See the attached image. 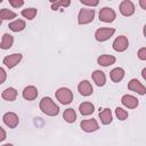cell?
Here are the masks:
<instances>
[{
  "mask_svg": "<svg viewBox=\"0 0 146 146\" xmlns=\"http://www.w3.org/2000/svg\"><path fill=\"white\" fill-rule=\"evenodd\" d=\"M110 76L113 82H120L124 78V70L122 67H115L110 72Z\"/></svg>",
  "mask_w": 146,
  "mask_h": 146,
  "instance_id": "obj_19",
  "label": "cell"
},
{
  "mask_svg": "<svg viewBox=\"0 0 146 146\" xmlns=\"http://www.w3.org/2000/svg\"><path fill=\"white\" fill-rule=\"evenodd\" d=\"M141 76H143L144 80H146V68H143V71H141Z\"/></svg>",
  "mask_w": 146,
  "mask_h": 146,
  "instance_id": "obj_34",
  "label": "cell"
},
{
  "mask_svg": "<svg viewBox=\"0 0 146 146\" xmlns=\"http://www.w3.org/2000/svg\"><path fill=\"white\" fill-rule=\"evenodd\" d=\"M138 58L140 60H146V48L143 47L138 50Z\"/></svg>",
  "mask_w": 146,
  "mask_h": 146,
  "instance_id": "obj_29",
  "label": "cell"
},
{
  "mask_svg": "<svg viewBox=\"0 0 146 146\" xmlns=\"http://www.w3.org/2000/svg\"><path fill=\"white\" fill-rule=\"evenodd\" d=\"M121 103L128 108H136L139 104L138 99L132 95H123L121 98Z\"/></svg>",
  "mask_w": 146,
  "mask_h": 146,
  "instance_id": "obj_13",
  "label": "cell"
},
{
  "mask_svg": "<svg viewBox=\"0 0 146 146\" xmlns=\"http://www.w3.org/2000/svg\"><path fill=\"white\" fill-rule=\"evenodd\" d=\"M99 117H100V121L103 124H110L113 120V116H112V112L110 108H104L102 112H99Z\"/></svg>",
  "mask_w": 146,
  "mask_h": 146,
  "instance_id": "obj_22",
  "label": "cell"
},
{
  "mask_svg": "<svg viewBox=\"0 0 146 146\" xmlns=\"http://www.w3.org/2000/svg\"><path fill=\"white\" fill-rule=\"evenodd\" d=\"M56 98L57 100H59L60 104L67 105L73 100V92L71 91V89L62 87L56 91Z\"/></svg>",
  "mask_w": 146,
  "mask_h": 146,
  "instance_id": "obj_3",
  "label": "cell"
},
{
  "mask_svg": "<svg viewBox=\"0 0 146 146\" xmlns=\"http://www.w3.org/2000/svg\"><path fill=\"white\" fill-rule=\"evenodd\" d=\"M140 6H141L143 9H146V2H145V0H140Z\"/></svg>",
  "mask_w": 146,
  "mask_h": 146,
  "instance_id": "obj_33",
  "label": "cell"
},
{
  "mask_svg": "<svg viewBox=\"0 0 146 146\" xmlns=\"http://www.w3.org/2000/svg\"><path fill=\"white\" fill-rule=\"evenodd\" d=\"M6 79H7V73L2 67H0V84H2L6 81Z\"/></svg>",
  "mask_w": 146,
  "mask_h": 146,
  "instance_id": "obj_31",
  "label": "cell"
},
{
  "mask_svg": "<svg viewBox=\"0 0 146 146\" xmlns=\"http://www.w3.org/2000/svg\"><path fill=\"white\" fill-rule=\"evenodd\" d=\"M116 18L115 11L110 7H104L99 11V21L104 23H112Z\"/></svg>",
  "mask_w": 146,
  "mask_h": 146,
  "instance_id": "obj_5",
  "label": "cell"
},
{
  "mask_svg": "<svg viewBox=\"0 0 146 146\" xmlns=\"http://www.w3.org/2000/svg\"><path fill=\"white\" fill-rule=\"evenodd\" d=\"M114 33H115V30L112 27H100L95 32V38L97 41L104 42L108 40L111 36H113Z\"/></svg>",
  "mask_w": 146,
  "mask_h": 146,
  "instance_id": "obj_4",
  "label": "cell"
},
{
  "mask_svg": "<svg viewBox=\"0 0 146 146\" xmlns=\"http://www.w3.org/2000/svg\"><path fill=\"white\" fill-rule=\"evenodd\" d=\"M79 111H80L81 115H83V116H88V115H90V114L94 113V111H95V106H94V104L90 103V102H84V103L80 104V106H79Z\"/></svg>",
  "mask_w": 146,
  "mask_h": 146,
  "instance_id": "obj_17",
  "label": "cell"
},
{
  "mask_svg": "<svg viewBox=\"0 0 146 146\" xmlns=\"http://www.w3.org/2000/svg\"><path fill=\"white\" fill-rule=\"evenodd\" d=\"M1 97L7 102H14L17 97V90L13 87H8L2 91Z\"/></svg>",
  "mask_w": 146,
  "mask_h": 146,
  "instance_id": "obj_16",
  "label": "cell"
},
{
  "mask_svg": "<svg viewBox=\"0 0 146 146\" xmlns=\"http://www.w3.org/2000/svg\"><path fill=\"white\" fill-rule=\"evenodd\" d=\"M9 3L14 7V8H19L24 5V1L23 0H9Z\"/></svg>",
  "mask_w": 146,
  "mask_h": 146,
  "instance_id": "obj_28",
  "label": "cell"
},
{
  "mask_svg": "<svg viewBox=\"0 0 146 146\" xmlns=\"http://www.w3.org/2000/svg\"><path fill=\"white\" fill-rule=\"evenodd\" d=\"M115 115H116V117L119 119V120H121V121H124V120H127L128 119V112L125 111V110H123L122 107H116L115 108Z\"/></svg>",
  "mask_w": 146,
  "mask_h": 146,
  "instance_id": "obj_27",
  "label": "cell"
},
{
  "mask_svg": "<svg viewBox=\"0 0 146 146\" xmlns=\"http://www.w3.org/2000/svg\"><path fill=\"white\" fill-rule=\"evenodd\" d=\"M92 80H94V82H95L98 87H103V86H105V83H106V75H105V73H104L103 71L96 70V71H94V73H92Z\"/></svg>",
  "mask_w": 146,
  "mask_h": 146,
  "instance_id": "obj_15",
  "label": "cell"
},
{
  "mask_svg": "<svg viewBox=\"0 0 146 146\" xmlns=\"http://www.w3.org/2000/svg\"><path fill=\"white\" fill-rule=\"evenodd\" d=\"M39 107H40L42 113H44L46 115H49V116H56L59 113L58 105L55 104V102L50 97H43L40 100Z\"/></svg>",
  "mask_w": 146,
  "mask_h": 146,
  "instance_id": "obj_1",
  "label": "cell"
},
{
  "mask_svg": "<svg viewBox=\"0 0 146 146\" xmlns=\"http://www.w3.org/2000/svg\"><path fill=\"white\" fill-rule=\"evenodd\" d=\"M1 24H2V21H1V19H0V25H1Z\"/></svg>",
  "mask_w": 146,
  "mask_h": 146,
  "instance_id": "obj_36",
  "label": "cell"
},
{
  "mask_svg": "<svg viewBox=\"0 0 146 146\" xmlns=\"http://www.w3.org/2000/svg\"><path fill=\"white\" fill-rule=\"evenodd\" d=\"M16 16H17L16 13H14V11L7 9V8H2V9L0 10V19H1V21H2V19H5V21H9V19L15 18Z\"/></svg>",
  "mask_w": 146,
  "mask_h": 146,
  "instance_id": "obj_25",
  "label": "cell"
},
{
  "mask_svg": "<svg viewBox=\"0 0 146 146\" xmlns=\"http://www.w3.org/2000/svg\"><path fill=\"white\" fill-rule=\"evenodd\" d=\"M2 121L10 129L16 128L18 125V123H19L18 115L16 113H14V112H7V113H5L3 116H2Z\"/></svg>",
  "mask_w": 146,
  "mask_h": 146,
  "instance_id": "obj_6",
  "label": "cell"
},
{
  "mask_svg": "<svg viewBox=\"0 0 146 146\" xmlns=\"http://www.w3.org/2000/svg\"><path fill=\"white\" fill-rule=\"evenodd\" d=\"M78 91L82 96H90L94 92V89H92L91 83L88 80H82L78 86Z\"/></svg>",
  "mask_w": 146,
  "mask_h": 146,
  "instance_id": "obj_12",
  "label": "cell"
},
{
  "mask_svg": "<svg viewBox=\"0 0 146 146\" xmlns=\"http://www.w3.org/2000/svg\"><path fill=\"white\" fill-rule=\"evenodd\" d=\"M94 18H95V9L82 8L78 15V23L80 25H86V24L91 23L94 21Z\"/></svg>",
  "mask_w": 146,
  "mask_h": 146,
  "instance_id": "obj_2",
  "label": "cell"
},
{
  "mask_svg": "<svg viewBox=\"0 0 146 146\" xmlns=\"http://www.w3.org/2000/svg\"><path fill=\"white\" fill-rule=\"evenodd\" d=\"M22 55L21 54H13V55H8L3 58V64L8 67V68H13L15 67L21 60H22Z\"/></svg>",
  "mask_w": 146,
  "mask_h": 146,
  "instance_id": "obj_11",
  "label": "cell"
},
{
  "mask_svg": "<svg viewBox=\"0 0 146 146\" xmlns=\"http://www.w3.org/2000/svg\"><path fill=\"white\" fill-rule=\"evenodd\" d=\"M82 5H86V6H90V7H96L99 2H98V0H91V1H88V0H81L80 1Z\"/></svg>",
  "mask_w": 146,
  "mask_h": 146,
  "instance_id": "obj_30",
  "label": "cell"
},
{
  "mask_svg": "<svg viewBox=\"0 0 146 146\" xmlns=\"http://www.w3.org/2000/svg\"><path fill=\"white\" fill-rule=\"evenodd\" d=\"M6 137H7V135H6L5 129L2 127H0V141H3L6 139Z\"/></svg>",
  "mask_w": 146,
  "mask_h": 146,
  "instance_id": "obj_32",
  "label": "cell"
},
{
  "mask_svg": "<svg viewBox=\"0 0 146 146\" xmlns=\"http://www.w3.org/2000/svg\"><path fill=\"white\" fill-rule=\"evenodd\" d=\"M14 43V36L11 34H8V33H5L2 35V40H1V43H0V48L3 49V50H7L9 48H11Z\"/></svg>",
  "mask_w": 146,
  "mask_h": 146,
  "instance_id": "obj_20",
  "label": "cell"
},
{
  "mask_svg": "<svg viewBox=\"0 0 146 146\" xmlns=\"http://www.w3.org/2000/svg\"><path fill=\"white\" fill-rule=\"evenodd\" d=\"M120 13L125 16V17H129L131 15H133L135 13V5L132 1L130 0H123L121 3H120Z\"/></svg>",
  "mask_w": 146,
  "mask_h": 146,
  "instance_id": "obj_8",
  "label": "cell"
},
{
  "mask_svg": "<svg viewBox=\"0 0 146 146\" xmlns=\"http://www.w3.org/2000/svg\"><path fill=\"white\" fill-rule=\"evenodd\" d=\"M23 97L26 100H34L38 97V89L34 86H27L23 90Z\"/></svg>",
  "mask_w": 146,
  "mask_h": 146,
  "instance_id": "obj_14",
  "label": "cell"
},
{
  "mask_svg": "<svg viewBox=\"0 0 146 146\" xmlns=\"http://www.w3.org/2000/svg\"><path fill=\"white\" fill-rule=\"evenodd\" d=\"M116 58L112 55H100L98 58H97V63L102 66H110V65H113L115 63Z\"/></svg>",
  "mask_w": 146,
  "mask_h": 146,
  "instance_id": "obj_18",
  "label": "cell"
},
{
  "mask_svg": "<svg viewBox=\"0 0 146 146\" xmlns=\"http://www.w3.org/2000/svg\"><path fill=\"white\" fill-rule=\"evenodd\" d=\"M71 5L70 0H60V1H51V9L52 10H57L59 7H68Z\"/></svg>",
  "mask_w": 146,
  "mask_h": 146,
  "instance_id": "obj_26",
  "label": "cell"
},
{
  "mask_svg": "<svg viewBox=\"0 0 146 146\" xmlns=\"http://www.w3.org/2000/svg\"><path fill=\"white\" fill-rule=\"evenodd\" d=\"M25 26H26V23L23 19H16V21L9 23V25H8V27L13 32H21V31H23L25 29Z\"/></svg>",
  "mask_w": 146,
  "mask_h": 146,
  "instance_id": "obj_21",
  "label": "cell"
},
{
  "mask_svg": "<svg viewBox=\"0 0 146 146\" xmlns=\"http://www.w3.org/2000/svg\"><path fill=\"white\" fill-rule=\"evenodd\" d=\"M128 89L133 91V92H137L138 95H145L146 94V87L139 82L137 79H131L128 83Z\"/></svg>",
  "mask_w": 146,
  "mask_h": 146,
  "instance_id": "obj_9",
  "label": "cell"
},
{
  "mask_svg": "<svg viewBox=\"0 0 146 146\" xmlns=\"http://www.w3.org/2000/svg\"><path fill=\"white\" fill-rule=\"evenodd\" d=\"M2 146H14V145H13V144H9V143H8V144H5V145H2Z\"/></svg>",
  "mask_w": 146,
  "mask_h": 146,
  "instance_id": "obj_35",
  "label": "cell"
},
{
  "mask_svg": "<svg viewBox=\"0 0 146 146\" xmlns=\"http://www.w3.org/2000/svg\"><path fill=\"white\" fill-rule=\"evenodd\" d=\"M63 119L67 122V123H73L75 122L76 120V113L73 108H67L64 111V114H63Z\"/></svg>",
  "mask_w": 146,
  "mask_h": 146,
  "instance_id": "obj_23",
  "label": "cell"
},
{
  "mask_svg": "<svg viewBox=\"0 0 146 146\" xmlns=\"http://www.w3.org/2000/svg\"><path fill=\"white\" fill-rule=\"evenodd\" d=\"M128 46H129V41H128V38L124 36V35H119V36L113 41V44H112L113 49H114L115 51H117V52H123V51H125L127 48H128Z\"/></svg>",
  "mask_w": 146,
  "mask_h": 146,
  "instance_id": "obj_7",
  "label": "cell"
},
{
  "mask_svg": "<svg viewBox=\"0 0 146 146\" xmlns=\"http://www.w3.org/2000/svg\"><path fill=\"white\" fill-rule=\"evenodd\" d=\"M81 129L86 132H94L99 129V124L95 119H89V120H82L81 123Z\"/></svg>",
  "mask_w": 146,
  "mask_h": 146,
  "instance_id": "obj_10",
  "label": "cell"
},
{
  "mask_svg": "<svg viewBox=\"0 0 146 146\" xmlns=\"http://www.w3.org/2000/svg\"><path fill=\"white\" fill-rule=\"evenodd\" d=\"M22 16L24 17V18H26V19H29V21H32L35 16H36V14H38V10L35 9V8H26V9H23L22 10Z\"/></svg>",
  "mask_w": 146,
  "mask_h": 146,
  "instance_id": "obj_24",
  "label": "cell"
}]
</instances>
